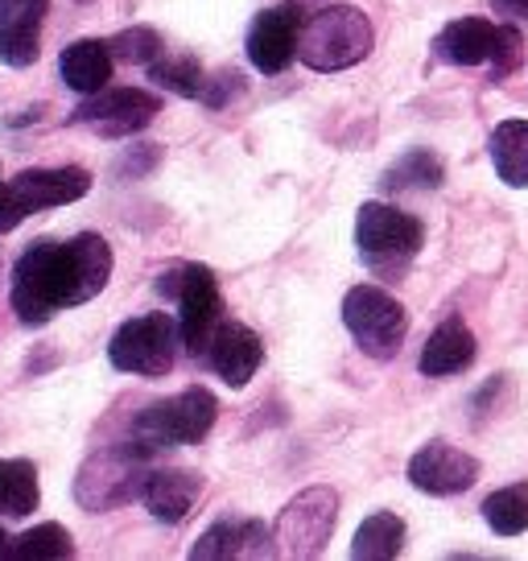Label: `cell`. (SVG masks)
<instances>
[{
    "mask_svg": "<svg viewBox=\"0 0 528 561\" xmlns=\"http://www.w3.org/2000/svg\"><path fill=\"white\" fill-rule=\"evenodd\" d=\"M112 277V248L83 231L74 240H34L13 268V310L25 327H46L58 310L91 301Z\"/></svg>",
    "mask_w": 528,
    "mask_h": 561,
    "instance_id": "cell-1",
    "label": "cell"
},
{
    "mask_svg": "<svg viewBox=\"0 0 528 561\" xmlns=\"http://www.w3.org/2000/svg\"><path fill=\"white\" fill-rule=\"evenodd\" d=\"M153 450L149 442L133 438L124 446H107L95 458L83 462V471L74 479V500L83 512H107L120 508L128 500H141L145 483L153 474Z\"/></svg>",
    "mask_w": 528,
    "mask_h": 561,
    "instance_id": "cell-2",
    "label": "cell"
},
{
    "mask_svg": "<svg viewBox=\"0 0 528 561\" xmlns=\"http://www.w3.org/2000/svg\"><path fill=\"white\" fill-rule=\"evenodd\" d=\"M371 54V21L355 4H331L301 25L298 58L310 70H347Z\"/></svg>",
    "mask_w": 528,
    "mask_h": 561,
    "instance_id": "cell-3",
    "label": "cell"
},
{
    "mask_svg": "<svg viewBox=\"0 0 528 561\" xmlns=\"http://www.w3.org/2000/svg\"><path fill=\"white\" fill-rule=\"evenodd\" d=\"M355 244H359V256H364L371 273L401 277L405 264L422 252L425 228L422 219L388 207V203H364L359 215H355Z\"/></svg>",
    "mask_w": 528,
    "mask_h": 561,
    "instance_id": "cell-4",
    "label": "cell"
},
{
    "mask_svg": "<svg viewBox=\"0 0 528 561\" xmlns=\"http://www.w3.org/2000/svg\"><path fill=\"white\" fill-rule=\"evenodd\" d=\"M158 294L177 301V331H182V343L191 355H207L211 351V339L219 331V280L207 264H182L174 273H161Z\"/></svg>",
    "mask_w": 528,
    "mask_h": 561,
    "instance_id": "cell-5",
    "label": "cell"
},
{
    "mask_svg": "<svg viewBox=\"0 0 528 561\" xmlns=\"http://www.w3.org/2000/svg\"><path fill=\"white\" fill-rule=\"evenodd\" d=\"M215 417H219V401L207 388H182L165 401H153L149 409L137 413L133 421V438L149 442V446H194L211 434Z\"/></svg>",
    "mask_w": 528,
    "mask_h": 561,
    "instance_id": "cell-6",
    "label": "cell"
},
{
    "mask_svg": "<svg viewBox=\"0 0 528 561\" xmlns=\"http://www.w3.org/2000/svg\"><path fill=\"white\" fill-rule=\"evenodd\" d=\"M343 327L352 331L355 347L371 359H392L409 334L405 306L380 285H355L343 298Z\"/></svg>",
    "mask_w": 528,
    "mask_h": 561,
    "instance_id": "cell-7",
    "label": "cell"
},
{
    "mask_svg": "<svg viewBox=\"0 0 528 561\" xmlns=\"http://www.w3.org/2000/svg\"><path fill=\"white\" fill-rule=\"evenodd\" d=\"M177 334L182 331L165 314L128 318L120 331L112 334L107 359H112V368L145 376V380H161V376H170V368H174Z\"/></svg>",
    "mask_w": 528,
    "mask_h": 561,
    "instance_id": "cell-8",
    "label": "cell"
},
{
    "mask_svg": "<svg viewBox=\"0 0 528 561\" xmlns=\"http://www.w3.org/2000/svg\"><path fill=\"white\" fill-rule=\"evenodd\" d=\"M91 191V174L79 165L62 170H25L13 182H4L0 194V231H13L21 219H30L46 207H67Z\"/></svg>",
    "mask_w": 528,
    "mask_h": 561,
    "instance_id": "cell-9",
    "label": "cell"
},
{
    "mask_svg": "<svg viewBox=\"0 0 528 561\" xmlns=\"http://www.w3.org/2000/svg\"><path fill=\"white\" fill-rule=\"evenodd\" d=\"M338 520V495L331 488H306L298 491L277 516V545L285 558H318Z\"/></svg>",
    "mask_w": 528,
    "mask_h": 561,
    "instance_id": "cell-10",
    "label": "cell"
},
{
    "mask_svg": "<svg viewBox=\"0 0 528 561\" xmlns=\"http://www.w3.org/2000/svg\"><path fill=\"white\" fill-rule=\"evenodd\" d=\"M161 112V100L149 91L137 88H116V91H95L83 104L71 112V124H88L100 137H133L141 133L145 124H153V116Z\"/></svg>",
    "mask_w": 528,
    "mask_h": 561,
    "instance_id": "cell-11",
    "label": "cell"
},
{
    "mask_svg": "<svg viewBox=\"0 0 528 561\" xmlns=\"http://www.w3.org/2000/svg\"><path fill=\"white\" fill-rule=\"evenodd\" d=\"M301 4L298 0H285L277 9H268L252 21L248 30V62L261 70V75H282L301 42Z\"/></svg>",
    "mask_w": 528,
    "mask_h": 561,
    "instance_id": "cell-12",
    "label": "cell"
},
{
    "mask_svg": "<svg viewBox=\"0 0 528 561\" xmlns=\"http://www.w3.org/2000/svg\"><path fill=\"white\" fill-rule=\"evenodd\" d=\"M409 483L425 495H462L475 488L479 458L458 450L450 442H425L417 455L409 458Z\"/></svg>",
    "mask_w": 528,
    "mask_h": 561,
    "instance_id": "cell-13",
    "label": "cell"
},
{
    "mask_svg": "<svg viewBox=\"0 0 528 561\" xmlns=\"http://www.w3.org/2000/svg\"><path fill=\"white\" fill-rule=\"evenodd\" d=\"M277 533L261 520H219L191 545L194 561H231V558H277Z\"/></svg>",
    "mask_w": 528,
    "mask_h": 561,
    "instance_id": "cell-14",
    "label": "cell"
},
{
    "mask_svg": "<svg viewBox=\"0 0 528 561\" xmlns=\"http://www.w3.org/2000/svg\"><path fill=\"white\" fill-rule=\"evenodd\" d=\"M50 0H0V62L4 67H34L42 54V21Z\"/></svg>",
    "mask_w": 528,
    "mask_h": 561,
    "instance_id": "cell-15",
    "label": "cell"
},
{
    "mask_svg": "<svg viewBox=\"0 0 528 561\" xmlns=\"http://www.w3.org/2000/svg\"><path fill=\"white\" fill-rule=\"evenodd\" d=\"M211 359L215 376L231 388H244L264 359V343L256 339V331H248L244 322H219V331L211 339Z\"/></svg>",
    "mask_w": 528,
    "mask_h": 561,
    "instance_id": "cell-16",
    "label": "cell"
},
{
    "mask_svg": "<svg viewBox=\"0 0 528 561\" xmlns=\"http://www.w3.org/2000/svg\"><path fill=\"white\" fill-rule=\"evenodd\" d=\"M500 25L487 18H458L434 37V54L450 67H492Z\"/></svg>",
    "mask_w": 528,
    "mask_h": 561,
    "instance_id": "cell-17",
    "label": "cell"
},
{
    "mask_svg": "<svg viewBox=\"0 0 528 561\" xmlns=\"http://www.w3.org/2000/svg\"><path fill=\"white\" fill-rule=\"evenodd\" d=\"M475 355H479V343H475V334L467 331V322H462V318H446V322L434 327V334L425 339L417 368H422V376H429V380H446V376H458V371L471 368Z\"/></svg>",
    "mask_w": 528,
    "mask_h": 561,
    "instance_id": "cell-18",
    "label": "cell"
},
{
    "mask_svg": "<svg viewBox=\"0 0 528 561\" xmlns=\"http://www.w3.org/2000/svg\"><path fill=\"white\" fill-rule=\"evenodd\" d=\"M198 491H203V479H198L194 471L161 467V471L149 474L141 500H145V508H149L153 520H161V525H182V520L191 516Z\"/></svg>",
    "mask_w": 528,
    "mask_h": 561,
    "instance_id": "cell-19",
    "label": "cell"
},
{
    "mask_svg": "<svg viewBox=\"0 0 528 561\" xmlns=\"http://www.w3.org/2000/svg\"><path fill=\"white\" fill-rule=\"evenodd\" d=\"M112 62L116 54L107 42H95V37H83V42H71L62 58H58V70H62V83L79 95H95V91L107 88L112 79Z\"/></svg>",
    "mask_w": 528,
    "mask_h": 561,
    "instance_id": "cell-20",
    "label": "cell"
},
{
    "mask_svg": "<svg viewBox=\"0 0 528 561\" xmlns=\"http://www.w3.org/2000/svg\"><path fill=\"white\" fill-rule=\"evenodd\" d=\"M495 174L512 191H528V121H504L492 133Z\"/></svg>",
    "mask_w": 528,
    "mask_h": 561,
    "instance_id": "cell-21",
    "label": "cell"
},
{
    "mask_svg": "<svg viewBox=\"0 0 528 561\" xmlns=\"http://www.w3.org/2000/svg\"><path fill=\"white\" fill-rule=\"evenodd\" d=\"M405 549V520L397 512H371L364 525L355 528L352 558L359 561H392Z\"/></svg>",
    "mask_w": 528,
    "mask_h": 561,
    "instance_id": "cell-22",
    "label": "cell"
},
{
    "mask_svg": "<svg viewBox=\"0 0 528 561\" xmlns=\"http://www.w3.org/2000/svg\"><path fill=\"white\" fill-rule=\"evenodd\" d=\"M42 500L34 462L25 458H0V516H30Z\"/></svg>",
    "mask_w": 528,
    "mask_h": 561,
    "instance_id": "cell-23",
    "label": "cell"
},
{
    "mask_svg": "<svg viewBox=\"0 0 528 561\" xmlns=\"http://www.w3.org/2000/svg\"><path fill=\"white\" fill-rule=\"evenodd\" d=\"M446 182V165H441L438 153L429 149H409L405 158L397 165H388L384 174V191L388 194H401V191H438Z\"/></svg>",
    "mask_w": 528,
    "mask_h": 561,
    "instance_id": "cell-24",
    "label": "cell"
},
{
    "mask_svg": "<svg viewBox=\"0 0 528 561\" xmlns=\"http://www.w3.org/2000/svg\"><path fill=\"white\" fill-rule=\"evenodd\" d=\"M483 520L495 537H520L528 533V483L500 488L483 500Z\"/></svg>",
    "mask_w": 528,
    "mask_h": 561,
    "instance_id": "cell-25",
    "label": "cell"
},
{
    "mask_svg": "<svg viewBox=\"0 0 528 561\" xmlns=\"http://www.w3.org/2000/svg\"><path fill=\"white\" fill-rule=\"evenodd\" d=\"M149 79H153L158 88L182 95V100H198V95L207 91L203 67H198V58H191V54H165V58H153V62H149Z\"/></svg>",
    "mask_w": 528,
    "mask_h": 561,
    "instance_id": "cell-26",
    "label": "cell"
},
{
    "mask_svg": "<svg viewBox=\"0 0 528 561\" xmlns=\"http://www.w3.org/2000/svg\"><path fill=\"white\" fill-rule=\"evenodd\" d=\"M9 558H18V561H62V558H74V541L62 525H37V528H30L25 537H18V541L9 545Z\"/></svg>",
    "mask_w": 528,
    "mask_h": 561,
    "instance_id": "cell-27",
    "label": "cell"
},
{
    "mask_svg": "<svg viewBox=\"0 0 528 561\" xmlns=\"http://www.w3.org/2000/svg\"><path fill=\"white\" fill-rule=\"evenodd\" d=\"M112 54L120 58V62H133V67H149L153 58H161V34L158 30H149V25H133V30H124V34H116L112 42Z\"/></svg>",
    "mask_w": 528,
    "mask_h": 561,
    "instance_id": "cell-28",
    "label": "cell"
},
{
    "mask_svg": "<svg viewBox=\"0 0 528 561\" xmlns=\"http://www.w3.org/2000/svg\"><path fill=\"white\" fill-rule=\"evenodd\" d=\"M525 67V30L516 21H500V42H495V58H492V79H508Z\"/></svg>",
    "mask_w": 528,
    "mask_h": 561,
    "instance_id": "cell-29",
    "label": "cell"
},
{
    "mask_svg": "<svg viewBox=\"0 0 528 561\" xmlns=\"http://www.w3.org/2000/svg\"><path fill=\"white\" fill-rule=\"evenodd\" d=\"M492 13L516 21V25H528V0H492Z\"/></svg>",
    "mask_w": 528,
    "mask_h": 561,
    "instance_id": "cell-30",
    "label": "cell"
},
{
    "mask_svg": "<svg viewBox=\"0 0 528 561\" xmlns=\"http://www.w3.org/2000/svg\"><path fill=\"white\" fill-rule=\"evenodd\" d=\"M228 91H231V95L240 91V75H236V70H223V75H219V91H207L203 100H207L211 107H223V100H228Z\"/></svg>",
    "mask_w": 528,
    "mask_h": 561,
    "instance_id": "cell-31",
    "label": "cell"
},
{
    "mask_svg": "<svg viewBox=\"0 0 528 561\" xmlns=\"http://www.w3.org/2000/svg\"><path fill=\"white\" fill-rule=\"evenodd\" d=\"M9 545L13 541H9V537H4V528H0V558H9Z\"/></svg>",
    "mask_w": 528,
    "mask_h": 561,
    "instance_id": "cell-32",
    "label": "cell"
},
{
    "mask_svg": "<svg viewBox=\"0 0 528 561\" xmlns=\"http://www.w3.org/2000/svg\"><path fill=\"white\" fill-rule=\"evenodd\" d=\"M0 194H4V182H0Z\"/></svg>",
    "mask_w": 528,
    "mask_h": 561,
    "instance_id": "cell-33",
    "label": "cell"
},
{
    "mask_svg": "<svg viewBox=\"0 0 528 561\" xmlns=\"http://www.w3.org/2000/svg\"><path fill=\"white\" fill-rule=\"evenodd\" d=\"M83 4H88V0H83Z\"/></svg>",
    "mask_w": 528,
    "mask_h": 561,
    "instance_id": "cell-34",
    "label": "cell"
}]
</instances>
